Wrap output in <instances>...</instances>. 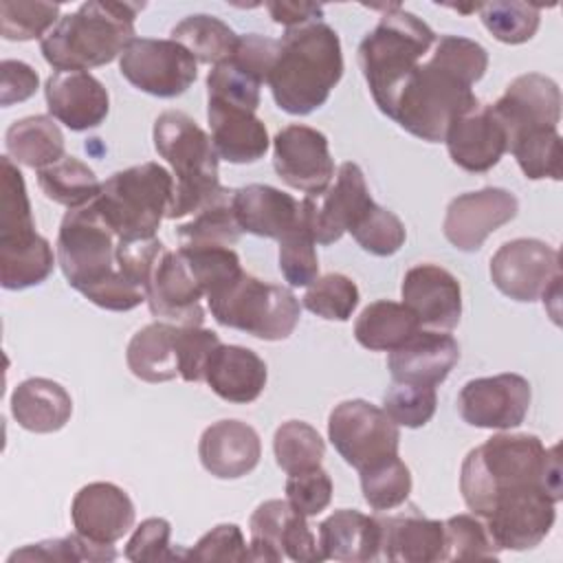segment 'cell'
<instances>
[{
	"label": "cell",
	"instance_id": "cell-41",
	"mask_svg": "<svg viewBox=\"0 0 563 563\" xmlns=\"http://www.w3.org/2000/svg\"><path fill=\"white\" fill-rule=\"evenodd\" d=\"M506 152H510L515 156V161L526 178L561 180L563 150H561L559 128L523 134V136L515 139Z\"/></svg>",
	"mask_w": 563,
	"mask_h": 563
},
{
	"label": "cell",
	"instance_id": "cell-48",
	"mask_svg": "<svg viewBox=\"0 0 563 563\" xmlns=\"http://www.w3.org/2000/svg\"><path fill=\"white\" fill-rule=\"evenodd\" d=\"M277 242H279V271L284 279L292 288L310 286L319 277V260L314 251L317 242L310 229L306 227V222L301 220V213L297 224Z\"/></svg>",
	"mask_w": 563,
	"mask_h": 563
},
{
	"label": "cell",
	"instance_id": "cell-8",
	"mask_svg": "<svg viewBox=\"0 0 563 563\" xmlns=\"http://www.w3.org/2000/svg\"><path fill=\"white\" fill-rule=\"evenodd\" d=\"M174 198V176L158 163L114 172L92 200L117 240L154 238Z\"/></svg>",
	"mask_w": 563,
	"mask_h": 563
},
{
	"label": "cell",
	"instance_id": "cell-39",
	"mask_svg": "<svg viewBox=\"0 0 563 563\" xmlns=\"http://www.w3.org/2000/svg\"><path fill=\"white\" fill-rule=\"evenodd\" d=\"M231 196H224L194 213V218L176 229L180 246H233L240 240V227L231 209Z\"/></svg>",
	"mask_w": 563,
	"mask_h": 563
},
{
	"label": "cell",
	"instance_id": "cell-47",
	"mask_svg": "<svg viewBox=\"0 0 563 563\" xmlns=\"http://www.w3.org/2000/svg\"><path fill=\"white\" fill-rule=\"evenodd\" d=\"M444 523V556L442 561H477L497 559L499 548L493 543L484 521L477 515H455Z\"/></svg>",
	"mask_w": 563,
	"mask_h": 563
},
{
	"label": "cell",
	"instance_id": "cell-53",
	"mask_svg": "<svg viewBox=\"0 0 563 563\" xmlns=\"http://www.w3.org/2000/svg\"><path fill=\"white\" fill-rule=\"evenodd\" d=\"M169 534H172V526L163 517H150L141 521L125 545V559L134 563H158V561L185 559V550H174L169 545Z\"/></svg>",
	"mask_w": 563,
	"mask_h": 563
},
{
	"label": "cell",
	"instance_id": "cell-43",
	"mask_svg": "<svg viewBox=\"0 0 563 563\" xmlns=\"http://www.w3.org/2000/svg\"><path fill=\"white\" fill-rule=\"evenodd\" d=\"M358 475L363 499L372 510H391L409 499L411 473L398 455L369 466Z\"/></svg>",
	"mask_w": 563,
	"mask_h": 563
},
{
	"label": "cell",
	"instance_id": "cell-13",
	"mask_svg": "<svg viewBox=\"0 0 563 563\" xmlns=\"http://www.w3.org/2000/svg\"><path fill=\"white\" fill-rule=\"evenodd\" d=\"M372 205L363 169L347 161L336 169L334 185H328L321 194L303 196L299 213L317 244H334L354 229Z\"/></svg>",
	"mask_w": 563,
	"mask_h": 563
},
{
	"label": "cell",
	"instance_id": "cell-22",
	"mask_svg": "<svg viewBox=\"0 0 563 563\" xmlns=\"http://www.w3.org/2000/svg\"><path fill=\"white\" fill-rule=\"evenodd\" d=\"M402 303L416 314L420 325L449 332L462 317V288L455 275L438 264L409 268L400 284Z\"/></svg>",
	"mask_w": 563,
	"mask_h": 563
},
{
	"label": "cell",
	"instance_id": "cell-42",
	"mask_svg": "<svg viewBox=\"0 0 563 563\" xmlns=\"http://www.w3.org/2000/svg\"><path fill=\"white\" fill-rule=\"evenodd\" d=\"M477 13L484 29L504 44L532 40L541 22V7L530 2H484Z\"/></svg>",
	"mask_w": 563,
	"mask_h": 563
},
{
	"label": "cell",
	"instance_id": "cell-21",
	"mask_svg": "<svg viewBox=\"0 0 563 563\" xmlns=\"http://www.w3.org/2000/svg\"><path fill=\"white\" fill-rule=\"evenodd\" d=\"M130 495L112 482H92L77 490L70 519L77 534L97 545H114L134 526Z\"/></svg>",
	"mask_w": 563,
	"mask_h": 563
},
{
	"label": "cell",
	"instance_id": "cell-59",
	"mask_svg": "<svg viewBox=\"0 0 563 563\" xmlns=\"http://www.w3.org/2000/svg\"><path fill=\"white\" fill-rule=\"evenodd\" d=\"M40 88V75L20 59H2L0 64V106L26 101Z\"/></svg>",
	"mask_w": 563,
	"mask_h": 563
},
{
	"label": "cell",
	"instance_id": "cell-32",
	"mask_svg": "<svg viewBox=\"0 0 563 563\" xmlns=\"http://www.w3.org/2000/svg\"><path fill=\"white\" fill-rule=\"evenodd\" d=\"M11 416L31 433H55L70 420L73 398L51 378H26L11 394Z\"/></svg>",
	"mask_w": 563,
	"mask_h": 563
},
{
	"label": "cell",
	"instance_id": "cell-30",
	"mask_svg": "<svg viewBox=\"0 0 563 563\" xmlns=\"http://www.w3.org/2000/svg\"><path fill=\"white\" fill-rule=\"evenodd\" d=\"M231 209L240 231L279 240L299 220V202L271 185H246L233 189Z\"/></svg>",
	"mask_w": 563,
	"mask_h": 563
},
{
	"label": "cell",
	"instance_id": "cell-26",
	"mask_svg": "<svg viewBox=\"0 0 563 563\" xmlns=\"http://www.w3.org/2000/svg\"><path fill=\"white\" fill-rule=\"evenodd\" d=\"M198 457L213 477L238 479L260 464L262 442L251 424L242 420H218L202 431Z\"/></svg>",
	"mask_w": 563,
	"mask_h": 563
},
{
	"label": "cell",
	"instance_id": "cell-29",
	"mask_svg": "<svg viewBox=\"0 0 563 563\" xmlns=\"http://www.w3.org/2000/svg\"><path fill=\"white\" fill-rule=\"evenodd\" d=\"M380 552L394 563H435L444 556V523L416 508L378 519Z\"/></svg>",
	"mask_w": 563,
	"mask_h": 563
},
{
	"label": "cell",
	"instance_id": "cell-54",
	"mask_svg": "<svg viewBox=\"0 0 563 563\" xmlns=\"http://www.w3.org/2000/svg\"><path fill=\"white\" fill-rule=\"evenodd\" d=\"M220 336L202 325H178L176 328V352H178V376L187 383L205 378V367L211 352L220 345Z\"/></svg>",
	"mask_w": 563,
	"mask_h": 563
},
{
	"label": "cell",
	"instance_id": "cell-20",
	"mask_svg": "<svg viewBox=\"0 0 563 563\" xmlns=\"http://www.w3.org/2000/svg\"><path fill=\"white\" fill-rule=\"evenodd\" d=\"M202 288L198 286L183 253L178 249H165L145 290L150 312L174 325H202Z\"/></svg>",
	"mask_w": 563,
	"mask_h": 563
},
{
	"label": "cell",
	"instance_id": "cell-45",
	"mask_svg": "<svg viewBox=\"0 0 563 563\" xmlns=\"http://www.w3.org/2000/svg\"><path fill=\"white\" fill-rule=\"evenodd\" d=\"M358 299V286L347 275L328 273L308 286L303 308L325 321H347L356 310Z\"/></svg>",
	"mask_w": 563,
	"mask_h": 563
},
{
	"label": "cell",
	"instance_id": "cell-49",
	"mask_svg": "<svg viewBox=\"0 0 563 563\" xmlns=\"http://www.w3.org/2000/svg\"><path fill=\"white\" fill-rule=\"evenodd\" d=\"M59 20L55 2H0V35L9 42L44 37Z\"/></svg>",
	"mask_w": 563,
	"mask_h": 563
},
{
	"label": "cell",
	"instance_id": "cell-36",
	"mask_svg": "<svg viewBox=\"0 0 563 563\" xmlns=\"http://www.w3.org/2000/svg\"><path fill=\"white\" fill-rule=\"evenodd\" d=\"M37 185L48 200L64 205L68 209H77L92 202L101 191L97 174L86 163L68 154L57 163L40 169Z\"/></svg>",
	"mask_w": 563,
	"mask_h": 563
},
{
	"label": "cell",
	"instance_id": "cell-40",
	"mask_svg": "<svg viewBox=\"0 0 563 563\" xmlns=\"http://www.w3.org/2000/svg\"><path fill=\"white\" fill-rule=\"evenodd\" d=\"M292 515H295V508L286 499H268L253 510L249 521L251 561L279 563L286 559L284 537Z\"/></svg>",
	"mask_w": 563,
	"mask_h": 563
},
{
	"label": "cell",
	"instance_id": "cell-17",
	"mask_svg": "<svg viewBox=\"0 0 563 563\" xmlns=\"http://www.w3.org/2000/svg\"><path fill=\"white\" fill-rule=\"evenodd\" d=\"M273 167L288 187L321 194L334 176L325 134L301 123L282 128L273 139Z\"/></svg>",
	"mask_w": 563,
	"mask_h": 563
},
{
	"label": "cell",
	"instance_id": "cell-2",
	"mask_svg": "<svg viewBox=\"0 0 563 563\" xmlns=\"http://www.w3.org/2000/svg\"><path fill=\"white\" fill-rule=\"evenodd\" d=\"M541 488L563 497L559 444L550 449L532 433H497L471 449L460 471L464 504L479 519L501 499Z\"/></svg>",
	"mask_w": 563,
	"mask_h": 563
},
{
	"label": "cell",
	"instance_id": "cell-4",
	"mask_svg": "<svg viewBox=\"0 0 563 563\" xmlns=\"http://www.w3.org/2000/svg\"><path fill=\"white\" fill-rule=\"evenodd\" d=\"M143 7V2L88 0L57 20L40 40V51L55 70L88 73L110 64L134 40V20Z\"/></svg>",
	"mask_w": 563,
	"mask_h": 563
},
{
	"label": "cell",
	"instance_id": "cell-9",
	"mask_svg": "<svg viewBox=\"0 0 563 563\" xmlns=\"http://www.w3.org/2000/svg\"><path fill=\"white\" fill-rule=\"evenodd\" d=\"M207 306L220 325L242 330L262 341L288 339L301 314L299 299L290 288L262 282L246 271L209 297Z\"/></svg>",
	"mask_w": 563,
	"mask_h": 563
},
{
	"label": "cell",
	"instance_id": "cell-3",
	"mask_svg": "<svg viewBox=\"0 0 563 563\" xmlns=\"http://www.w3.org/2000/svg\"><path fill=\"white\" fill-rule=\"evenodd\" d=\"M341 77V40L330 24L312 20L286 29L266 84L279 110L306 117L328 101Z\"/></svg>",
	"mask_w": 563,
	"mask_h": 563
},
{
	"label": "cell",
	"instance_id": "cell-28",
	"mask_svg": "<svg viewBox=\"0 0 563 563\" xmlns=\"http://www.w3.org/2000/svg\"><path fill=\"white\" fill-rule=\"evenodd\" d=\"M202 380L218 398L235 405H249L264 391L268 369L251 347L220 343L207 361Z\"/></svg>",
	"mask_w": 563,
	"mask_h": 563
},
{
	"label": "cell",
	"instance_id": "cell-33",
	"mask_svg": "<svg viewBox=\"0 0 563 563\" xmlns=\"http://www.w3.org/2000/svg\"><path fill=\"white\" fill-rule=\"evenodd\" d=\"M176 328L178 325L167 321H154L130 339L125 361L136 378L145 383H165L178 376Z\"/></svg>",
	"mask_w": 563,
	"mask_h": 563
},
{
	"label": "cell",
	"instance_id": "cell-31",
	"mask_svg": "<svg viewBox=\"0 0 563 563\" xmlns=\"http://www.w3.org/2000/svg\"><path fill=\"white\" fill-rule=\"evenodd\" d=\"M317 541L323 561H376L380 556V523L378 517H369L352 508H341L319 523Z\"/></svg>",
	"mask_w": 563,
	"mask_h": 563
},
{
	"label": "cell",
	"instance_id": "cell-58",
	"mask_svg": "<svg viewBox=\"0 0 563 563\" xmlns=\"http://www.w3.org/2000/svg\"><path fill=\"white\" fill-rule=\"evenodd\" d=\"M277 51H279V40L249 33V35L238 37L235 51L229 59L264 84V81H268V75L273 70Z\"/></svg>",
	"mask_w": 563,
	"mask_h": 563
},
{
	"label": "cell",
	"instance_id": "cell-46",
	"mask_svg": "<svg viewBox=\"0 0 563 563\" xmlns=\"http://www.w3.org/2000/svg\"><path fill=\"white\" fill-rule=\"evenodd\" d=\"M114 545H97L81 534H68L59 539H46L40 543H29L9 554V563L15 561H53V563H79V561H114Z\"/></svg>",
	"mask_w": 563,
	"mask_h": 563
},
{
	"label": "cell",
	"instance_id": "cell-60",
	"mask_svg": "<svg viewBox=\"0 0 563 563\" xmlns=\"http://www.w3.org/2000/svg\"><path fill=\"white\" fill-rule=\"evenodd\" d=\"M264 7L268 9L273 22L284 24L286 29L323 18V7L314 4V2H279V0L275 2V0H268V2H264Z\"/></svg>",
	"mask_w": 563,
	"mask_h": 563
},
{
	"label": "cell",
	"instance_id": "cell-1",
	"mask_svg": "<svg viewBox=\"0 0 563 563\" xmlns=\"http://www.w3.org/2000/svg\"><path fill=\"white\" fill-rule=\"evenodd\" d=\"M488 53L475 40L442 35L398 88L387 117L409 134L440 143L449 125L477 101L473 84L484 77Z\"/></svg>",
	"mask_w": 563,
	"mask_h": 563
},
{
	"label": "cell",
	"instance_id": "cell-24",
	"mask_svg": "<svg viewBox=\"0 0 563 563\" xmlns=\"http://www.w3.org/2000/svg\"><path fill=\"white\" fill-rule=\"evenodd\" d=\"M451 161L471 174L493 169L506 154V132L490 106L475 103L460 114L444 134Z\"/></svg>",
	"mask_w": 563,
	"mask_h": 563
},
{
	"label": "cell",
	"instance_id": "cell-57",
	"mask_svg": "<svg viewBox=\"0 0 563 563\" xmlns=\"http://www.w3.org/2000/svg\"><path fill=\"white\" fill-rule=\"evenodd\" d=\"M163 251H165V244L156 235L145 240H119L114 257L121 275L130 279L134 286L147 290L150 277Z\"/></svg>",
	"mask_w": 563,
	"mask_h": 563
},
{
	"label": "cell",
	"instance_id": "cell-52",
	"mask_svg": "<svg viewBox=\"0 0 563 563\" xmlns=\"http://www.w3.org/2000/svg\"><path fill=\"white\" fill-rule=\"evenodd\" d=\"M262 81L251 73L233 64L231 59L216 64L207 75V99L240 106L246 110H257Z\"/></svg>",
	"mask_w": 563,
	"mask_h": 563
},
{
	"label": "cell",
	"instance_id": "cell-14",
	"mask_svg": "<svg viewBox=\"0 0 563 563\" xmlns=\"http://www.w3.org/2000/svg\"><path fill=\"white\" fill-rule=\"evenodd\" d=\"M488 271L501 295L530 303L561 282V257L543 240L517 238L495 251Z\"/></svg>",
	"mask_w": 563,
	"mask_h": 563
},
{
	"label": "cell",
	"instance_id": "cell-12",
	"mask_svg": "<svg viewBox=\"0 0 563 563\" xmlns=\"http://www.w3.org/2000/svg\"><path fill=\"white\" fill-rule=\"evenodd\" d=\"M119 73L141 92L174 99L196 81L198 62L172 37H134L119 57Z\"/></svg>",
	"mask_w": 563,
	"mask_h": 563
},
{
	"label": "cell",
	"instance_id": "cell-6",
	"mask_svg": "<svg viewBox=\"0 0 563 563\" xmlns=\"http://www.w3.org/2000/svg\"><path fill=\"white\" fill-rule=\"evenodd\" d=\"M372 9H383L385 13L361 40L358 66L374 103L383 114H387L398 88L429 55L438 35L424 20L411 11H405L400 4Z\"/></svg>",
	"mask_w": 563,
	"mask_h": 563
},
{
	"label": "cell",
	"instance_id": "cell-11",
	"mask_svg": "<svg viewBox=\"0 0 563 563\" xmlns=\"http://www.w3.org/2000/svg\"><path fill=\"white\" fill-rule=\"evenodd\" d=\"M328 438L336 453L358 473L394 455L400 446V429L385 409L361 400H343L328 416Z\"/></svg>",
	"mask_w": 563,
	"mask_h": 563
},
{
	"label": "cell",
	"instance_id": "cell-15",
	"mask_svg": "<svg viewBox=\"0 0 563 563\" xmlns=\"http://www.w3.org/2000/svg\"><path fill=\"white\" fill-rule=\"evenodd\" d=\"M528 378L506 372L468 380L457 394V411L462 420L479 429H515L530 409Z\"/></svg>",
	"mask_w": 563,
	"mask_h": 563
},
{
	"label": "cell",
	"instance_id": "cell-50",
	"mask_svg": "<svg viewBox=\"0 0 563 563\" xmlns=\"http://www.w3.org/2000/svg\"><path fill=\"white\" fill-rule=\"evenodd\" d=\"M350 233L363 251L378 257L398 253L407 240V231L400 218L376 202L365 211V216L354 224Z\"/></svg>",
	"mask_w": 563,
	"mask_h": 563
},
{
	"label": "cell",
	"instance_id": "cell-37",
	"mask_svg": "<svg viewBox=\"0 0 563 563\" xmlns=\"http://www.w3.org/2000/svg\"><path fill=\"white\" fill-rule=\"evenodd\" d=\"M238 37L229 24L216 15L196 13L187 15L172 29V40L185 46L196 62L222 64L227 62L238 44Z\"/></svg>",
	"mask_w": 563,
	"mask_h": 563
},
{
	"label": "cell",
	"instance_id": "cell-55",
	"mask_svg": "<svg viewBox=\"0 0 563 563\" xmlns=\"http://www.w3.org/2000/svg\"><path fill=\"white\" fill-rule=\"evenodd\" d=\"M286 501L303 517H317L332 501V479L317 466L310 471L292 473L286 479Z\"/></svg>",
	"mask_w": 563,
	"mask_h": 563
},
{
	"label": "cell",
	"instance_id": "cell-25",
	"mask_svg": "<svg viewBox=\"0 0 563 563\" xmlns=\"http://www.w3.org/2000/svg\"><path fill=\"white\" fill-rule=\"evenodd\" d=\"M460 361V345L449 332L418 330L405 345L389 352L387 367L396 383L435 387Z\"/></svg>",
	"mask_w": 563,
	"mask_h": 563
},
{
	"label": "cell",
	"instance_id": "cell-44",
	"mask_svg": "<svg viewBox=\"0 0 563 563\" xmlns=\"http://www.w3.org/2000/svg\"><path fill=\"white\" fill-rule=\"evenodd\" d=\"M187 260L205 299L227 288L240 273L242 264L231 246H178Z\"/></svg>",
	"mask_w": 563,
	"mask_h": 563
},
{
	"label": "cell",
	"instance_id": "cell-23",
	"mask_svg": "<svg viewBox=\"0 0 563 563\" xmlns=\"http://www.w3.org/2000/svg\"><path fill=\"white\" fill-rule=\"evenodd\" d=\"M44 97L51 117L73 132L101 125L110 112L106 86L86 70H55L46 79Z\"/></svg>",
	"mask_w": 563,
	"mask_h": 563
},
{
	"label": "cell",
	"instance_id": "cell-7",
	"mask_svg": "<svg viewBox=\"0 0 563 563\" xmlns=\"http://www.w3.org/2000/svg\"><path fill=\"white\" fill-rule=\"evenodd\" d=\"M0 167V284L24 290L53 273L57 255L35 231L22 172L11 156H2Z\"/></svg>",
	"mask_w": 563,
	"mask_h": 563
},
{
	"label": "cell",
	"instance_id": "cell-56",
	"mask_svg": "<svg viewBox=\"0 0 563 563\" xmlns=\"http://www.w3.org/2000/svg\"><path fill=\"white\" fill-rule=\"evenodd\" d=\"M189 561H251L249 543L235 523H220L202 534L191 550H185Z\"/></svg>",
	"mask_w": 563,
	"mask_h": 563
},
{
	"label": "cell",
	"instance_id": "cell-38",
	"mask_svg": "<svg viewBox=\"0 0 563 563\" xmlns=\"http://www.w3.org/2000/svg\"><path fill=\"white\" fill-rule=\"evenodd\" d=\"M273 453L277 466L292 475L321 466L325 455V442L319 431L303 420L282 422L273 438Z\"/></svg>",
	"mask_w": 563,
	"mask_h": 563
},
{
	"label": "cell",
	"instance_id": "cell-10",
	"mask_svg": "<svg viewBox=\"0 0 563 563\" xmlns=\"http://www.w3.org/2000/svg\"><path fill=\"white\" fill-rule=\"evenodd\" d=\"M117 235L101 218L95 202L68 209L62 218L55 255L57 264L77 292L84 297L119 275Z\"/></svg>",
	"mask_w": 563,
	"mask_h": 563
},
{
	"label": "cell",
	"instance_id": "cell-35",
	"mask_svg": "<svg viewBox=\"0 0 563 563\" xmlns=\"http://www.w3.org/2000/svg\"><path fill=\"white\" fill-rule=\"evenodd\" d=\"M4 145L9 152L7 156L37 172L66 156L64 134L59 125L44 114H33L13 121L4 134Z\"/></svg>",
	"mask_w": 563,
	"mask_h": 563
},
{
	"label": "cell",
	"instance_id": "cell-51",
	"mask_svg": "<svg viewBox=\"0 0 563 563\" xmlns=\"http://www.w3.org/2000/svg\"><path fill=\"white\" fill-rule=\"evenodd\" d=\"M438 407L435 387L413 383H391L383 396V409L387 416L407 429L424 427Z\"/></svg>",
	"mask_w": 563,
	"mask_h": 563
},
{
	"label": "cell",
	"instance_id": "cell-19",
	"mask_svg": "<svg viewBox=\"0 0 563 563\" xmlns=\"http://www.w3.org/2000/svg\"><path fill=\"white\" fill-rule=\"evenodd\" d=\"M559 501L541 490H526L497 501L482 519L499 550H530L552 530Z\"/></svg>",
	"mask_w": 563,
	"mask_h": 563
},
{
	"label": "cell",
	"instance_id": "cell-34",
	"mask_svg": "<svg viewBox=\"0 0 563 563\" xmlns=\"http://www.w3.org/2000/svg\"><path fill=\"white\" fill-rule=\"evenodd\" d=\"M420 328V321L405 303L378 299L365 306L354 321V336L365 350L394 352L405 345Z\"/></svg>",
	"mask_w": 563,
	"mask_h": 563
},
{
	"label": "cell",
	"instance_id": "cell-5",
	"mask_svg": "<svg viewBox=\"0 0 563 563\" xmlns=\"http://www.w3.org/2000/svg\"><path fill=\"white\" fill-rule=\"evenodd\" d=\"M154 147L174 169V198L167 218L194 216L231 194L218 178V152L211 136L185 112L165 110L152 130Z\"/></svg>",
	"mask_w": 563,
	"mask_h": 563
},
{
	"label": "cell",
	"instance_id": "cell-18",
	"mask_svg": "<svg viewBox=\"0 0 563 563\" xmlns=\"http://www.w3.org/2000/svg\"><path fill=\"white\" fill-rule=\"evenodd\" d=\"M517 211V196L508 189L484 187L466 191L449 202L442 231L457 251L473 253L490 233L515 220Z\"/></svg>",
	"mask_w": 563,
	"mask_h": 563
},
{
	"label": "cell",
	"instance_id": "cell-27",
	"mask_svg": "<svg viewBox=\"0 0 563 563\" xmlns=\"http://www.w3.org/2000/svg\"><path fill=\"white\" fill-rule=\"evenodd\" d=\"M207 121L211 143L227 163H255L266 154L271 139L264 121L253 110L207 99Z\"/></svg>",
	"mask_w": 563,
	"mask_h": 563
},
{
	"label": "cell",
	"instance_id": "cell-16",
	"mask_svg": "<svg viewBox=\"0 0 563 563\" xmlns=\"http://www.w3.org/2000/svg\"><path fill=\"white\" fill-rule=\"evenodd\" d=\"M490 110L506 132L508 150L523 134L559 128L561 90L554 79L541 73H526L508 84L504 95L490 103Z\"/></svg>",
	"mask_w": 563,
	"mask_h": 563
}]
</instances>
